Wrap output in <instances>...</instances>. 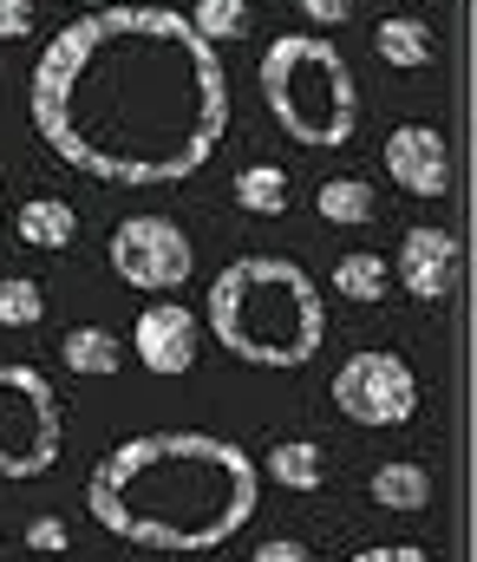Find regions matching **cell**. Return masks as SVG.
<instances>
[{
    "mask_svg": "<svg viewBox=\"0 0 477 562\" xmlns=\"http://www.w3.org/2000/svg\"><path fill=\"white\" fill-rule=\"evenodd\" d=\"M333 406H340V419L366 425V431H393V425H412V413H419V380L399 353L360 347L333 373Z\"/></svg>",
    "mask_w": 477,
    "mask_h": 562,
    "instance_id": "obj_6",
    "label": "cell"
},
{
    "mask_svg": "<svg viewBox=\"0 0 477 562\" xmlns=\"http://www.w3.org/2000/svg\"><path fill=\"white\" fill-rule=\"evenodd\" d=\"M26 543H33V550H53V557H59V550H66L72 537H66V524H59V517H33V524H26Z\"/></svg>",
    "mask_w": 477,
    "mask_h": 562,
    "instance_id": "obj_22",
    "label": "cell"
},
{
    "mask_svg": "<svg viewBox=\"0 0 477 562\" xmlns=\"http://www.w3.org/2000/svg\"><path fill=\"white\" fill-rule=\"evenodd\" d=\"M262 471H269L282 491H320V477H327V458H320L315 438H282V445H269Z\"/></svg>",
    "mask_w": 477,
    "mask_h": 562,
    "instance_id": "obj_15",
    "label": "cell"
},
{
    "mask_svg": "<svg viewBox=\"0 0 477 562\" xmlns=\"http://www.w3.org/2000/svg\"><path fill=\"white\" fill-rule=\"evenodd\" d=\"M379 164H386V177L406 190V196H425V203H439L445 190H452V144L439 125H399L386 150H379Z\"/></svg>",
    "mask_w": 477,
    "mask_h": 562,
    "instance_id": "obj_9",
    "label": "cell"
},
{
    "mask_svg": "<svg viewBox=\"0 0 477 562\" xmlns=\"http://www.w3.org/2000/svg\"><path fill=\"white\" fill-rule=\"evenodd\" d=\"M249 562H315V557H308V543H295V537H269V543H255Z\"/></svg>",
    "mask_w": 477,
    "mask_h": 562,
    "instance_id": "obj_23",
    "label": "cell"
},
{
    "mask_svg": "<svg viewBox=\"0 0 477 562\" xmlns=\"http://www.w3.org/2000/svg\"><path fill=\"white\" fill-rule=\"evenodd\" d=\"M347 562H432L419 543H379V550H360V557H347Z\"/></svg>",
    "mask_w": 477,
    "mask_h": 562,
    "instance_id": "obj_24",
    "label": "cell"
},
{
    "mask_svg": "<svg viewBox=\"0 0 477 562\" xmlns=\"http://www.w3.org/2000/svg\"><path fill=\"white\" fill-rule=\"evenodd\" d=\"M203 327L249 367H308L327 340V301L315 276L288 256H236L209 281Z\"/></svg>",
    "mask_w": 477,
    "mask_h": 562,
    "instance_id": "obj_3",
    "label": "cell"
},
{
    "mask_svg": "<svg viewBox=\"0 0 477 562\" xmlns=\"http://www.w3.org/2000/svg\"><path fill=\"white\" fill-rule=\"evenodd\" d=\"M66 445V419H59V393L39 367L0 360V477L26 484L46 477L59 464Z\"/></svg>",
    "mask_w": 477,
    "mask_h": 562,
    "instance_id": "obj_5",
    "label": "cell"
},
{
    "mask_svg": "<svg viewBox=\"0 0 477 562\" xmlns=\"http://www.w3.org/2000/svg\"><path fill=\"white\" fill-rule=\"evenodd\" d=\"M302 13H308V26H340L353 13V0H302Z\"/></svg>",
    "mask_w": 477,
    "mask_h": 562,
    "instance_id": "obj_25",
    "label": "cell"
},
{
    "mask_svg": "<svg viewBox=\"0 0 477 562\" xmlns=\"http://www.w3.org/2000/svg\"><path fill=\"white\" fill-rule=\"evenodd\" d=\"M13 236H20L26 249L59 256V249H72V243H79V210H72L66 196H33V203H20V210H13Z\"/></svg>",
    "mask_w": 477,
    "mask_h": 562,
    "instance_id": "obj_11",
    "label": "cell"
},
{
    "mask_svg": "<svg viewBox=\"0 0 477 562\" xmlns=\"http://www.w3.org/2000/svg\"><path fill=\"white\" fill-rule=\"evenodd\" d=\"M105 256H112V276L125 281V288H138V294H177L183 281L196 276V249H190L183 223L151 216V210L145 216H125L112 229Z\"/></svg>",
    "mask_w": 477,
    "mask_h": 562,
    "instance_id": "obj_7",
    "label": "cell"
},
{
    "mask_svg": "<svg viewBox=\"0 0 477 562\" xmlns=\"http://www.w3.org/2000/svg\"><path fill=\"white\" fill-rule=\"evenodd\" d=\"M190 26L209 40V46H229L249 33V0H196L190 7Z\"/></svg>",
    "mask_w": 477,
    "mask_h": 562,
    "instance_id": "obj_20",
    "label": "cell"
},
{
    "mask_svg": "<svg viewBox=\"0 0 477 562\" xmlns=\"http://www.w3.org/2000/svg\"><path fill=\"white\" fill-rule=\"evenodd\" d=\"M0 223H7V203H0Z\"/></svg>",
    "mask_w": 477,
    "mask_h": 562,
    "instance_id": "obj_27",
    "label": "cell"
},
{
    "mask_svg": "<svg viewBox=\"0 0 477 562\" xmlns=\"http://www.w3.org/2000/svg\"><path fill=\"white\" fill-rule=\"evenodd\" d=\"M39 144L79 177L151 190L196 177L229 132V72L177 7H86L26 79Z\"/></svg>",
    "mask_w": 477,
    "mask_h": 562,
    "instance_id": "obj_1",
    "label": "cell"
},
{
    "mask_svg": "<svg viewBox=\"0 0 477 562\" xmlns=\"http://www.w3.org/2000/svg\"><path fill=\"white\" fill-rule=\"evenodd\" d=\"M39 26V7L33 0H0V40H26Z\"/></svg>",
    "mask_w": 477,
    "mask_h": 562,
    "instance_id": "obj_21",
    "label": "cell"
},
{
    "mask_svg": "<svg viewBox=\"0 0 477 562\" xmlns=\"http://www.w3.org/2000/svg\"><path fill=\"white\" fill-rule=\"evenodd\" d=\"M373 46H379V59H386V66H399V72H419V66H432V59H439L432 26H425V20H406V13L379 20V26H373Z\"/></svg>",
    "mask_w": 477,
    "mask_h": 562,
    "instance_id": "obj_13",
    "label": "cell"
},
{
    "mask_svg": "<svg viewBox=\"0 0 477 562\" xmlns=\"http://www.w3.org/2000/svg\"><path fill=\"white\" fill-rule=\"evenodd\" d=\"M86 510L151 557L223 550L255 517V458L216 431H145L92 464Z\"/></svg>",
    "mask_w": 477,
    "mask_h": 562,
    "instance_id": "obj_2",
    "label": "cell"
},
{
    "mask_svg": "<svg viewBox=\"0 0 477 562\" xmlns=\"http://www.w3.org/2000/svg\"><path fill=\"white\" fill-rule=\"evenodd\" d=\"M432 7H439V0H432Z\"/></svg>",
    "mask_w": 477,
    "mask_h": 562,
    "instance_id": "obj_28",
    "label": "cell"
},
{
    "mask_svg": "<svg viewBox=\"0 0 477 562\" xmlns=\"http://www.w3.org/2000/svg\"><path fill=\"white\" fill-rule=\"evenodd\" d=\"M72 7H112V0H72Z\"/></svg>",
    "mask_w": 477,
    "mask_h": 562,
    "instance_id": "obj_26",
    "label": "cell"
},
{
    "mask_svg": "<svg viewBox=\"0 0 477 562\" xmlns=\"http://www.w3.org/2000/svg\"><path fill=\"white\" fill-rule=\"evenodd\" d=\"M288 170L282 164H249L242 177H236V203L249 210V216H282L288 210Z\"/></svg>",
    "mask_w": 477,
    "mask_h": 562,
    "instance_id": "obj_18",
    "label": "cell"
},
{
    "mask_svg": "<svg viewBox=\"0 0 477 562\" xmlns=\"http://www.w3.org/2000/svg\"><path fill=\"white\" fill-rule=\"evenodd\" d=\"M262 99H269V112L288 138L315 144V150H340L360 125L353 66L320 33H282L262 53Z\"/></svg>",
    "mask_w": 477,
    "mask_h": 562,
    "instance_id": "obj_4",
    "label": "cell"
},
{
    "mask_svg": "<svg viewBox=\"0 0 477 562\" xmlns=\"http://www.w3.org/2000/svg\"><path fill=\"white\" fill-rule=\"evenodd\" d=\"M196 347H203V321L183 301H151L138 314V327H132V353L158 380H183L196 367Z\"/></svg>",
    "mask_w": 477,
    "mask_h": 562,
    "instance_id": "obj_8",
    "label": "cell"
},
{
    "mask_svg": "<svg viewBox=\"0 0 477 562\" xmlns=\"http://www.w3.org/2000/svg\"><path fill=\"white\" fill-rule=\"evenodd\" d=\"M333 294H347V301H386V294H393V262L373 256V249L340 256V262H333Z\"/></svg>",
    "mask_w": 477,
    "mask_h": 562,
    "instance_id": "obj_17",
    "label": "cell"
},
{
    "mask_svg": "<svg viewBox=\"0 0 477 562\" xmlns=\"http://www.w3.org/2000/svg\"><path fill=\"white\" fill-rule=\"evenodd\" d=\"M315 210L320 223H340V229H366L373 216H379V196L360 183V177H327L315 190Z\"/></svg>",
    "mask_w": 477,
    "mask_h": 562,
    "instance_id": "obj_16",
    "label": "cell"
},
{
    "mask_svg": "<svg viewBox=\"0 0 477 562\" xmlns=\"http://www.w3.org/2000/svg\"><path fill=\"white\" fill-rule=\"evenodd\" d=\"M458 269H465V249H458L452 229L412 223V229L399 236V281H406L412 301H445V294L458 288Z\"/></svg>",
    "mask_w": 477,
    "mask_h": 562,
    "instance_id": "obj_10",
    "label": "cell"
},
{
    "mask_svg": "<svg viewBox=\"0 0 477 562\" xmlns=\"http://www.w3.org/2000/svg\"><path fill=\"white\" fill-rule=\"evenodd\" d=\"M373 504L379 510H399V517H412V510H425L432 504V471L425 464H412V458H386L379 471H373Z\"/></svg>",
    "mask_w": 477,
    "mask_h": 562,
    "instance_id": "obj_12",
    "label": "cell"
},
{
    "mask_svg": "<svg viewBox=\"0 0 477 562\" xmlns=\"http://www.w3.org/2000/svg\"><path fill=\"white\" fill-rule=\"evenodd\" d=\"M46 321V288L33 276H0V327H39Z\"/></svg>",
    "mask_w": 477,
    "mask_h": 562,
    "instance_id": "obj_19",
    "label": "cell"
},
{
    "mask_svg": "<svg viewBox=\"0 0 477 562\" xmlns=\"http://www.w3.org/2000/svg\"><path fill=\"white\" fill-rule=\"evenodd\" d=\"M59 360H66L79 380H112V373L125 367V340L105 334V327H72V334L59 340Z\"/></svg>",
    "mask_w": 477,
    "mask_h": 562,
    "instance_id": "obj_14",
    "label": "cell"
}]
</instances>
